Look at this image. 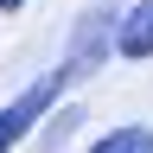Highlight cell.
Wrapping results in <instances>:
<instances>
[{"instance_id": "1", "label": "cell", "mask_w": 153, "mask_h": 153, "mask_svg": "<svg viewBox=\"0 0 153 153\" xmlns=\"http://www.w3.org/2000/svg\"><path fill=\"white\" fill-rule=\"evenodd\" d=\"M115 51L128 64H147L153 57V0H134V7L115 19Z\"/></svg>"}, {"instance_id": "2", "label": "cell", "mask_w": 153, "mask_h": 153, "mask_svg": "<svg viewBox=\"0 0 153 153\" xmlns=\"http://www.w3.org/2000/svg\"><path fill=\"white\" fill-rule=\"evenodd\" d=\"M89 153H153V128H140V121H128V128H108L102 140H96Z\"/></svg>"}, {"instance_id": "3", "label": "cell", "mask_w": 153, "mask_h": 153, "mask_svg": "<svg viewBox=\"0 0 153 153\" xmlns=\"http://www.w3.org/2000/svg\"><path fill=\"white\" fill-rule=\"evenodd\" d=\"M19 7H26V0H0V13H19Z\"/></svg>"}]
</instances>
